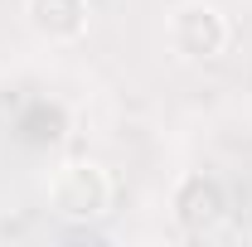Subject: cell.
Instances as JSON below:
<instances>
[{
    "label": "cell",
    "mask_w": 252,
    "mask_h": 247,
    "mask_svg": "<svg viewBox=\"0 0 252 247\" xmlns=\"http://www.w3.org/2000/svg\"><path fill=\"white\" fill-rule=\"evenodd\" d=\"M170 209H175V223L185 228L189 238H209V233H219L223 218H228V194H223V185L214 175L189 170L185 180L175 185Z\"/></svg>",
    "instance_id": "3957f363"
},
{
    "label": "cell",
    "mask_w": 252,
    "mask_h": 247,
    "mask_svg": "<svg viewBox=\"0 0 252 247\" xmlns=\"http://www.w3.org/2000/svg\"><path fill=\"white\" fill-rule=\"evenodd\" d=\"M25 20L49 44H73L93 25V0H25Z\"/></svg>",
    "instance_id": "277c9868"
},
{
    "label": "cell",
    "mask_w": 252,
    "mask_h": 247,
    "mask_svg": "<svg viewBox=\"0 0 252 247\" xmlns=\"http://www.w3.org/2000/svg\"><path fill=\"white\" fill-rule=\"evenodd\" d=\"M49 209L63 223H97L112 209V175L97 160H68L59 175L49 180Z\"/></svg>",
    "instance_id": "6da1fadb"
},
{
    "label": "cell",
    "mask_w": 252,
    "mask_h": 247,
    "mask_svg": "<svg viewBox=\"0 0 252 247\" xmlns=\"http://www.w3.org/2000/svg\"><path fill=\"white\" fill-rule=\"evenodd\" d=\"M165 39H170V49L185 63H209V59H219L223 49H228L233 25H228V15H223L219 5L189 0V5H175V10H170Z\"/></svg>",
    "instance_id": "7a4b0ae2"
}]
</instances>
